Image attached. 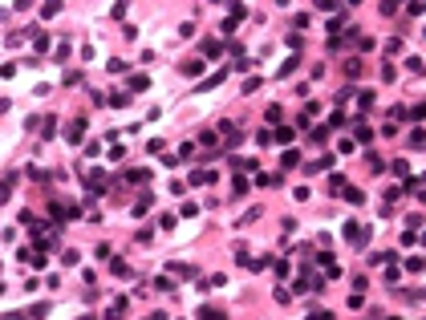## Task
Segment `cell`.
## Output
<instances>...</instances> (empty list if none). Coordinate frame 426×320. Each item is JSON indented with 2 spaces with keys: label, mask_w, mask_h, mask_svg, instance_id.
Masks as SVG:
<instances>
[{
  "label": "cell",
  "mask_w": 426,
  "mask_h": 320,
  "mask_svg": "<svg viewBox=\"0 0 426 320\" xmlns=\"http://www.w3.org/2000/svg\"><path fill=\"white\" fill-rule=\"evenodd\" d=\"M272 142L288 146V142H292V126H276V130H272Z\"/></svg>",
  "instance_id": "8"
},
{
  "label": "cell",
  "mask_w": 426,
  "mask_h": 320,
  "mask_svg": "<svg viewBox=\"0 0 426 320\" xmlns=\"http://www.w3.org/2000/svg\"><path fill=\"white\" fill-rule=\"evenodd\" d=\"M126 182H150V166H134V170H126Z\"/></svg>",
  "instance_id": "7"
},
{
  "label": "cell",
  "mask_w": 426,
  "mask_h": 320,
  "mask_svg": "<svg viewBox=\"0 0 426 320\" xmlns=\"http://www.w3.org/2000/svg\"><path fill=\"white\" fill-rule=\"evenodd\" d=\"M357 106H361V110H370V106H374V93H370V89L357 93Z\"/></svg>",
  "instance_id": "32"
},
{
  "label": "cell",
  "mask_w": 426,
  "mask_h": 320,
  "mask_svg": "<svg viewBox=\"0 0 426 320\" xmlns=\"http://www.w3.org/2000/svg\"><path fill=\"white\" fill-rule=\"evenodd\" d=\"M53 134H57V122H53V118H45V126H41V138H45V142H49V138H53Z\"/></svg>",
  "instance_id": "25"
},
{
  "label": "cell",
  "mask_w": 426,
  "mask_h": 320,
  "mask_svg": "<svg viewBox=\"0 0 426 320\" xmlns=\"http://www.w3.org/2000/svg\"><path fill=\"white\" fill-rule=\"evenodd\" d=\"M207 182H211V186L219 182V174L207 170V166H203V170H191V178H187V186H207Z\"/></svg>",
  "instance_id": "1"
},
{
  "label": "cell",
  "mask_w": 426,
  "mask_h": 320,
  "mask_svg": "<svg viewBox=\"0 0 426 320\" xmlns=\"http://www.w3.org/2000/svg\"><path fill=\"white\" fill-rule=\"evenodd\" d=\"M370 264H394V251H374Z\"/></svg>",
  "instance_id": "22"
},
{
  "label": "cell",
  "mask_w": 426,
  "mask_h": 320,
  "mask_svg": "<svg viewBox=\"0 0 426 320\" xmlns=\"http://www.w3.org/2000/svg\"><path fill=\"white\" fill-rule=\"evenodd\" d=\"M248 190H252V182L243 178V174H235V195H248Z\"/></svg>",
  "instance_id": "27"
},
{
  "label": "cell",
  "mask_w": 426,
  "mask_h": 320,
  "mask_svg": "<svg viewBox=\"0 0 426 320\" xmlns=\"http://www.w3.org/2000/svg\"><path fill=\"white\" fill-rule=\"evenodd\" d=\"M81 138H85V122H69V126H65V142H73V146H77Z\"/></svg>",
  "instance_id": "5"
},
{
  "label": "cell",
  "mask_w": 426,
  "mask_h": 320,
  "mask_svg": "<svg viewBox=\"0 0 426 320\" xmlns=\"http://www.w3.org/2000/svg\"><path fill=\"white\" fill-rule=\"evenodd\" d=\"M57 12H61V4H41V16H45V20H49V16H57Z\"/></svg>",
  "instance_id": "35"
},
{
  "label": "cell",
  "mask_w": 426,
  "mask_h": 320,
  "mask_svg": "<svg viewBox=\"0 0 426 320\" xmlns=\"http://www.w3.org/2000/svg\"><path fill=\"white\" fill-rule=\"evenodd\" d=\"M341 126H345V114L337 110V114H333V118H329V130H341Z\"/></svg>",
  "instance_id": "34"
},
{
  "label": "cell",
  "mask_w": 426,
  "mask_h": 320,
  "mask_svg": "<svg viewBox=\"0 0 426 320\" xmlns=\"http://www.w3.org/2000/svg\"><path fill=\"white\" fill-rule=\"evenodd\" d=\"M341 195H345L349 203H365V190H357V186H345V190H341Z\"/></svg>",
  "instance_id": "15"
},
{
  "label": "cell",
  "mask_w": 426,
  "mask_h": 320,
  "mask_svg": "<svg viewBox=\"0 0 426 320\" xmlns=\"http://www.w3.org/2000/svg\"><path fill=\"white\" fill-rule=\"evenodd\" d=\"M130 89H134V93L150 89V77H146V73H134V77H130Z\"/></svg>",
  "instance_id": "12"
},
{
  "label": "cell",
  "mask_w": 426,
  "mask_h": 320,
  "mask_svg": "<svg viewBox=\"0 0 426 320\" xmlns=\"http://www.w3.org/2000/svg\"><path fill=\"white\" fill-rule=\"evenodd\" d=\"M219 57H223V45L207 37V41H203V61H219Z\"/></svg>",
  "instance_id": "4"
},
{
  "label": "cell",
  "mask_w": 426,
  "mask_h": 320,
  "mask_svg": "<svg viewBox=\"0 0 426 320\" xmlns=\"http://www.w3.org/2000/svg\"><path fill=\"white\" fill-rule=\"evenodd\" d=\"M410 150H422V130H418V126L410 130Z\"/></svg>",
  "instance_id": "33"
},
{
  "label": "cell",
  "mask_w": 426,
  "mask_h": 320,
  "mask_svg": "<svg viewBox=\"0 0 426 320\" xmlns=\"http://www.w3.org/2000/svg\"><path fill=\"white\" fill-rule=\"evenodd\" d=\"M199 320H227V316H223L219 308H211V304H203V308H199Z\"/></svg>",
  "instance_id": "11"
},
{
  "label": "cell",
  "mask_w": 426,
  "mask_h": 320,
  "mask_svg": "<svg viewBox=\"0 0 426 320\" xmlns=\"http://www.w3.org/2000/svg\"><path fill=\"white\" fill-rule=\"evenodd\" d=\"M264 118H268L272 126H280V118H284V110H280V106H268V110H264Z\"/></svg>",
  "instance_id": "16"
},
{
  "label": "cell",
  "mask_w": 426,
  "mask_h": 320,
  "mask_svg": "<svg viewBox=\"0 0 426 320\" xmlns=\"http://www.w3.org/2000/svg\"><path fill=\"white\" fill-rule=\"evenodd\" d=\"M33 49H37V57H41V53L49 49V37H45V33H37V37H33ZM37 57H33V61H37Z\"/></svg>",
  "instance_id": "20"
},
{
  "label": "cell",
  "mask_w": 426,
  "mask_h": 320,
  "mask_svg": "<svg viewBox=\"0 0 426 320\" xmlns=\"http://www.w3.org/2000/svg\"><path fill=\"white\" fill-rule=\"evenodd\" d=\"M53 61H57V65H65V61H69V41L57 45V57H53Z\"/></svg>",
  "instance_id": "18"
},
{
  "label": "cell",
  "mask_w": 426,
  "mask_h": 320,
  "mask_svg": "<svg viewBox=\"0 0 426 320\" xmlns=\"http://www.w3.org/2000/svg\"><path fill=\"white\" fill-rule=\"evenodd\" d=\"M345 73H349V77L361 73V57H349V61H345Z\"/></svg>",
  "instance_id": "24"
},
{
  "label": "cell",
  "mask_w": 426,
  "mask_h": 320,
  "mask_svg": "<svg viewBox=\"0 0 426 320\" xmlns=\"http://www.w3.org/2000/svg\"><path fill=\"white\" fill-rule=\"evenodd\" d=\"M106 69H110V73H114V77H118V73H126V69H130V65H126V61H118V57H114V61H110V65H106Z\"/></svg>",
  "instance_id": "26"
},
{
  "label": "cell",
  "mask_w": 426,
  "mask_h": 320,
  "mask_svg": "<svg viewBox=\"0 0 426 320\" xmlns=\"http://www.w3.org/2000/svg\"><path fill=\"white\" fill-rule=\"evenodd\" d=\"M0 320H28V312H0Z\"/></svg>",
  "instance_id": "36"
},
{
  "label": "cell",
  "mask_w": 426,
  "mask_h": 320,
  "mask_svg": "<svg viewBox=\"0 0 426 320\" xmlns=\"http://www.w3.org/2000/svg\"><path fill=\"white\" fill-rule=\"evenodd\" d=\"M150 207H155V195H150V190H146V195H142V199L134 203V215H146Z\"/></svg>",
  "instance_id": "10"
},
{
  "label": "cell",
  "mask_w": 426,
  "mask_h": 320,
  "mask_svg": "<svg viewBox=\"0 0 426 320\" xmlns=\"http://www.w3.org/2000/svg\"><path fill=\"white\" fill-rule=\"evenodd\" d=\"M12 186H16V174H4V178H0V203H8Z\"/></svg>",
  "instance_id": "6"
},
{
  "label": "cell",
  "mask_w": 426,
  "mask_h": 320,
  "mask_svg": "<svg viewBox=\"0 0 426 320\" xmlns=\"http://www.w3.org/2000/svg\"><path fill=\"white\" fill-rule=\"evenodd\" d=\"M155 288H159V292H175V284H171V276H159V280H155Z\"/></svg>",
  "instance_id": "31"
},
{
  "label": "cell",
  "mask_w": 426,
  "mask_h": 320,
  "mask_svg": "<svg viewBox=\"0 0 426 320\" xmlns=\"http://www.w3.org/2000/svg\"><path fill=\"white\" fill-rule=\"evenodd\" d=\"M28 316H33V320H45V316H49V300H41V304H33V308H28Z\"/></svg>",
  "instance_id": "14"
},
{
  "label": "cell",
  "mask_w": 426,
  "mask_h": 320,
  "mask_svg": "<svg viewBox=\"0 0 426 320\" xmlns=\"http://www.w3.org/2000/svg\"><path fill=\"white\" fill-rule=\"evenodd\" d=\"M345 186H349V182H345L341 174H333V178H329V190H333V195H341V190H345Z\"/></svg>",
  "instance_id": "21"
},
{
  "label": "cell",
  "mask_w": 426,
  "mask_h": 320,
  "mask_svg": "<svg viewBox=\"0 0 426 320\" xmlns=\"http://www.w3.org/2000/svg\"><path fill=\"white\" fill-rule=\"evenodd\" d=\"M61 264L73 268V264H77V251H73V247H65V251H61Z\"/></svg>",
  "instance_id": "28"
},
{
  "label": "cell",
  "mask_w": 426,
  "mask_h": 320,
  "mask_svg": "<svg viewBox=\"0 0 426 320\" xmlns=\"http://www.w3.org/2000/svg\"><path fill=\"white\" fill-rule=\"evenodd\" d=\"M296 65H300V53H292V57H288V61H284V65H280V69H276V73H280V77H288V73H292V69H296Z\"/></svg>",
  "instance_id": "13"
},
{
  "label": "cell",
  "mask_w": 426,
  "mask_h": 320,
  "mask_svg": "<svg viewBox=\"0 0 426 320\" xmlns=\"http://www.w3.org/2000/svg\"><path fill=\"white\" fill-rule=\"evenodd\" d=\"M203 69H207V61H203V57H187V61L179 65V73H183V77H199Z\"/></svg>",
  "instance_id": "2"
},
{
  "label": "cell",
  "mask_w": 426,
  "mask_h": 320,
  "mask_svg": "<svg viewBox=\"0 0 426 320\" xmlns=\"http://www.w3.org/2000/svg\"><path fill=\"white\" fill-rule=\"evenodd\" d=\"M280 162L292 170V166H300V154H296V150H284V158H280Z\"/></svg>",
  "instance_id": "23"
},
{
  "label": "cell",
  "mask_w": 426,
  "mask_h": 320,
  "mask_svg": "<svg viewBox=\"0 0 426 320\" xmlns=\"http://www.w3.org/2000/svg\"><path fill=\"white\" fill-rule=\"evenodd\" d=\"M223 77H227V69H219V73H211V77H203V81H199V89H215V85H219Z\"/></svg>",
  "instance_id": "9"
},
{
  "label": "cell",
  "mask_w": 426,
  "mask_h": 320,
  "mask_svg": "<svg viewBox=\"0 0 426 320\" xmlns=\"http://www.w3.org/2000/svg\"><path fill=\"white\" fill-rule=\"evenodd\" d=\"M199 142H203V146H211V150H215V146H219V134H215V130H207V134H203Z\"/></svg>",
  "instance_id": "29"
},
{
  "label": "cell",
  "mask_w": 426,
  "mask_h": 320,
  "mask_svg": "<svg viewBox=\"0 0 426 320\" xmlns=\"http://www.w3.org/2000/svg\"><path fill=\"white\" fill-rule=\"evenodd\" d=\"M280 182H284L280 174H260V178H256V186H280Z\"/></svg>",
  "instance_id": "17"
},
{
  "label": "cell",
  "mask_w": 426,
  "mask_h": 320,
  "mask_svg": "<svg viewBox=\"0 0 426 320\" xmlns=\"http://www.w3.org/2000/svg\"><path fill=\"white\" fill-rule=\"evenodd\" d=\"M110 106L122 110V106H130V93H110Z\"/></svg>",
  "instance_id": "19"
},
{
  "label": "cell",
  "mask_w": 426,
  "mask_h": 320,
  "mask_svg": "<svg viewBox=\"0 0 426 320\" xmlns=\"http://www.w3.org/2000/svg\"><path fill=\"white\" fill-rule=\"evenodd\" d=\"M77 320H94V316H77Z\"/></svg>",
  "instance_id": "37"
},
{
  "label": "cell",
  "mask_w": 426,
  "mask_h": 320,
  "mask_svg": "<svg viewBox=\"0 0 426 320\" xmlns=\"http://www.w3.org/2000/svg\"><path fill=\"white\" fill-rule=\"evenodd\" d=\"M333 162H337V154H321L317 162H309V166H304V174H317V170H329Z\"/></svg>",
  "instance_id": "3"
},
{
  "label": "cell",
  "mask_w": 426,
  "mask_h": 320,
  "mask_svg": "<svg viewBox=\"0 0 426 320\" xmlns=\"http://www.w3.org/2000/svg\"><path fill=\"white\" fill-rule=\"evenodd\" d=\"M110 272H114V276H130V268H126V260H114V264H110Z\"/></svg>",
  "instance_id": "30"
}]
</instances>
